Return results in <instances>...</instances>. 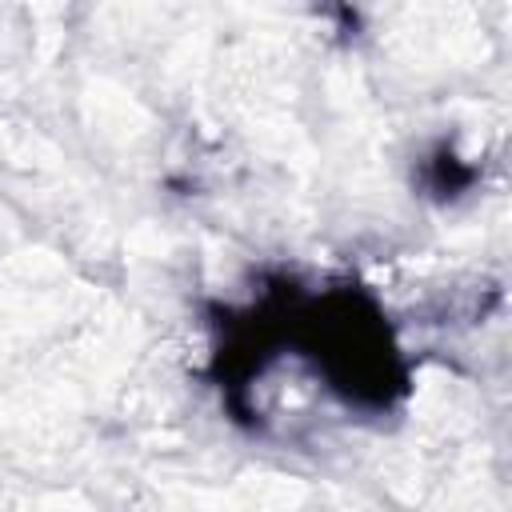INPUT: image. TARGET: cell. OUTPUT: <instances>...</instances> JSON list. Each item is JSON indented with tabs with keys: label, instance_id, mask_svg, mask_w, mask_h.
Instances as JSON below:
<instances>
[{
	"label": "cell",
	"instance_id": "obj_1",
	"mask_svg": "<svg viewBox=\"0 0 512 512\" xmlns=\"http://www.w3.org/2000/svg\"><path fill=\"white\" fill-rule=\"evenodd\" d=\"M324 372L360 400H388V388L396 384L392 372V348L384 328L372 312H364L356 300H328V312L312 320Z\"/></svg>",
	"mask_w": 512,
	"mask_h": 512
},
{
	"label": "cell",
	"instance_id": "obj_2",
	"mask_svg": "<svg viewBox=\"0 0 512 512\" xmlns=\"http://www.w3.org/2000/svg\"><path fill=\"white\" fill-rule=\"evenodd\" d=\"M472 180H476V168L464 164L452 148H436V152L424 160V188H428L432 196H440V200H452V196L468 192Z\"/></svg>",
	"mask_w": 512,
	"mask_h": 512
}]
</instances>
